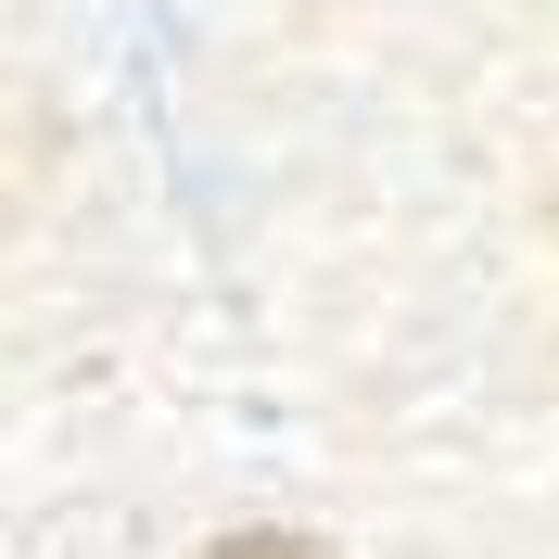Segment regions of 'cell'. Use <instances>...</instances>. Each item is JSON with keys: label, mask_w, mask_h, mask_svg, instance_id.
I'll return each instance as SVG.
<instances>
[{"label": "cell", "mask_w": 559, "mask_h": 559, "mask_svg": "<svg viewBox=\"0 0 559 559\" xmlns=\"http://www.w3.org/2000/svg\"><path fill=\"white\" fill-rule=\"evenodd\" d=\"M204 559H331L318 534H229V547H204Z\"/></svg>", "instance_id": "1"}]
</instances>
